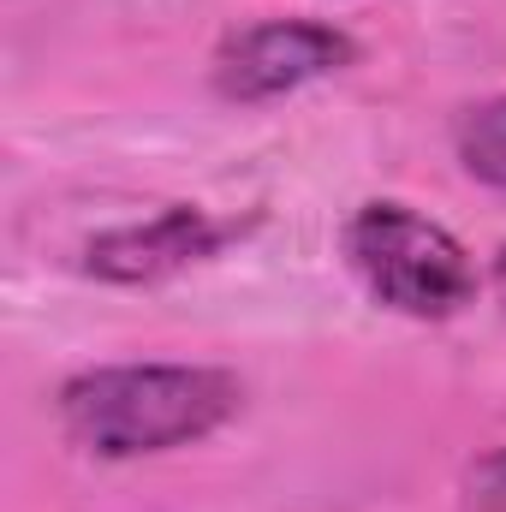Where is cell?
<instances>
[{
    "instance_id": "cell-1",
    "label": "cell",
    "mask_w": 506,
    "mask_h": 512,
    "mask_svg": "<svg viewBox=\"0 0 506 512\" xmlns=\"http://www.w3.org/2000/svg\"><path fill=\"white\" fill-rule=\"evenodd\" d=\"M239 405V382L197 364H126L90 370L60 393V423L78 447L102 459H137L161 447L203 441Z\"/></svg>"
},
{
    "instance_id": "cell-2",
    "label": "cell",
    "mask_w": 506,
    "mask_h": 512,
    "mask_svg": "<svg viewBox=\"0 0 506 512\" xmlns=\"http://www.w3.org/2000/svg\"><path fill=\"white\" fill-rule=\"evenodd\" d=\"M346 251H352V268L364 274V286L405 316H453L477 292L465 245L405 203L358 209V221L346 227Z\"/></svg>"
},
{
    "instance_id": "cell-3",
    "label": "cell",
    "mask_w": 506,
    "mask_h": 512,
    "mask_svg": "<svg viewBox=\"0 0 506 512\" xmlns=\"http://www.w3.org/2000/svg\"><path fill=\"white\" fill-rule=\"evenodd\" d=\"M352 60V42L328 24H251L245 36L227 42L221 54V90L239 96V102H268V96H286L310 78H328Z\"/></svg>"
},
{
    "instance_id": "cell-4",
    "label": "cell",
    "mask_w": 506,
    "mask_h": 512,
    "mask_svg": "<svg viewBox=\"0 0 506 512\" xmlns=\"http://www.w3.org/2000/svg\"><path fill=\"white\" fill-rule=\"evenodd\" d=\"M227 239V227H215L203 209H161L143 227H120L108 239L90 245V268L102 280H161L197 256H209Z\"/></svg>"
},
{
    "instance_id": "cell-5",
    "label": "cell",
    "mask_w": 506,
    "mask_h": 512,
    "mask_svg": "<svg viewBox=\"0 0 506 512\" xmlns=\"http://www.w3.org/2000/svg\"><path fill=\"white\" fill-rule=\"evenodd\" d=\"M459 161H465L483 185L506 191V96L471 108V114L459 120Z\"/></svg>"
},
{
    "instance_id": "cell-6",
    "label": "cell",
    "mask_w": 506,
    "mask_h": 512,
    "mask_svg": "<svg viewBox=\"0 0 506 512\" xmlns=\"http://www.w3.org/2000/svg\"><path fill=\"white\" fill-rule=\"evenodd\" d=\"M465 512H506V447L465 471Z\"/></svg>"
},
{
    "instance_id": "cell-7",
    "label": "cell",
    "mask_w": 506,
    "mask_h": 512,
    "mask_svg": "<svg viewBox=\"0 0 506 512\" xmlns=\"http://www.w3.org/2000/svg\"><path fill=\"white\" fill-rule=\"evenodd\" d=\"M495 280H501V304H506V256H501V274H495Z\"/></svg>"
}]
</instances>
